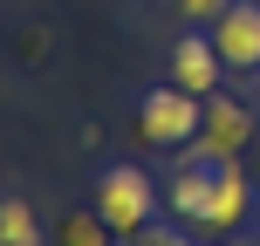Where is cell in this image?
<instances>
[{
    "label": "cell",
    "mask_w": 260,
    "mask_h": 246,
    "mask_svg": "<svg viewBox=\"0 0 260 246\" xmlns=\"http://www.w3.org/2000/svg\"><path fill=\"white\" fill-rule=\"evenodd\" d=\"M165 198H171V212H178L185 226H199V233H240L247 212H253V178H247L240 157H219V164L185 157V164L165 178Z\"/></svg>",
    "instance_id": "cell-1"
},
{
    "label": "cell",
    "mask_w": 260,
    "mask_h": 246,
    "mask_svg": "<svg viewBox=\"0 0 260 246\" xmlns=\"http://www.w3.org/2000/svg\"><path fill=\"white\" fill-rule=\"evenodd\" d=\"M89 205L110 219V233H117V239H130V233H144V226L157 219V178H151L144 164H103Z\"/></svg>",
    "instance_id": "cell-2"
},
{
    "label": "cell",
    "mask_w": 260,
    "mask_h": 246,
    "mask_svg": "<svg viewBox=\"0 0 260 246\" xmlns=\"http://www.w3.org/2000/svg\"><path fill=\"white\" fill-rule=\"evenodd\" d=\"M199 123H206V96L178 89V82H157L137 103V137L157 144V151H185V144L199 137Z\"/></svg>",
    "instance_id": "cell-3"
},
{
    "label": "cell",
    "mask_w": 260,
    "mask_h": 246,
    "mask_svg": "<svg viewBox=\"0 0 260 246\" xmlns=\"http://www.w3.org/2000/svg\"><path fill=\"white\" fill-rule=\"evenodd\" d=\"M247 144H253V110L240 103V96L212 89V96H206V123H199V137L185 144V157L219 164V157H247Z\"/></svg>",
    "instance_id": "cell-4"
},
{
    "label": "cell",
    "mask_w": 260,
    "mask_h": 246,
    "mask_svg": "<svg viewBox=\"0 0 260 246\" xmlns=\"http://www.w3.org/2000/svg\"><path fill=\"white\" fill-rule=\"evenodd\" d=\"M206 34H212V48H219V62L233 76H260V0H233Z\"/></svg>",
    "instance_id": "cell-5"
},
{
    "label": "cell",
    "mask_w": 260,
    "mask_h": 246,
    "mask_svg": "<svg viewBox=\"0 0 260 246\" xmlns=\"http://www.w3.org/2000/svg\"><path fill=\"white\" fill-rule=\"evenodd\" d=\"M219 48H212V34L206 27H185L178 41H171V82L178 89H192V96H212L219 89Z\"/></svg>",
    "instance_id": "cell-6"
},
{
    "label": "cell",
    "mask_w": 260,
    "mask_h": 246,
    "mask_svg": "<svg viewBox=\"0 0 260 246\" xmlns=\"http://www.w3.org/2000/svg\"><path fill=\"white\" fill-rule=\"evenodd\" d=\"M0 246H55L41 233V212L27 198H0Z\"/></svg>",
    "instance_id": "cell-7"
},
{
    "label": "cell",
    "mask_w": 260,
    "mask_h": 246,
    "mask_svg": "<svg viewBox=\"0 0 260 246\" xmlns=\"http://www.w3.org/2000/svg\"><path fill=\"white\" fill-rule=\"evenodd\" d=\"M117 233H110V219L96 205H76V212H62L55 219V246H110Z\"/></svg>",
    "instance_id": "cell-8"
},
{
    "label": "cell",
    "mask_w": 260,
    "mask_h": 246,
    "mask_svg": "<svg viewBox=\"0 0 260 246\" xmlns=\"http://www.w3.org/2000/svg\"><path fill=\"white\" fill-rule=\"evenodd\" d=\"M123 246H199V239H185L178 226H157V219H151V226H144V233H130Z\"/></svg>",
    "instance_id": "cell-9"
},
{
    "label": "cell",
    "mask_w": 260,
    "mask_h": 246,
    "mask_svg": "<svg viewBox=\"0 0 260 246\" xmlns=\"http://www.w3.org/2000/svg\"><path fill=\"white\" fill-rule=\"evenodd\" d=\"M226 7H233V0H171V14H178V21H206V27L219 21Z\"/></svg>",
    "instance_id": "cell-10"
},
{
    "label": "cell",
    "mask_w": 260,
    "mask_h": 246,
    "mask_svg": "<svg viewBox=\"0 0 260 246\" xmlns=\"http://www.w3.org/2000/svg\"><path fill=\"white\" fill-rule=\"evenodd\" d=\"M41 55H48V34H41V27H27V34H21V62H41Z\"/></svg>",
    "instance_id": "cell-11"
},
{
    "label": "cell",
    "mask_w": 260,
    "mask_h": 246,
    "mask_svg": "<svg viewBox=\"0 0 260 246\" xmlns=\"http://www.w3.org/2000/svg\"><path fill=\"white\" fill-rule=\"evenodd\" d=\"M212 246H219V239H212Z\"/></svg>",
    "instance_id": "cell-12"
}]
</instances>
